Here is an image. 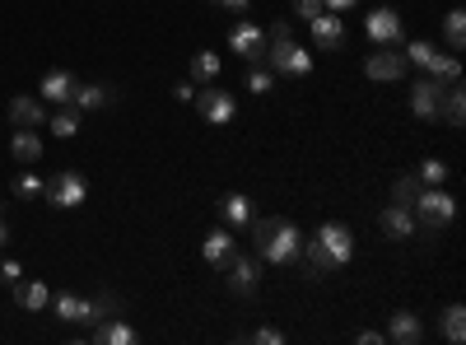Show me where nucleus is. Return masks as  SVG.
Returning <instances> with one entry per match:
<instances>
[{
    "label": "nucleus",
    "mask_w": 466,
    "mask_h": 345,
    "mask_svg": "<svg viewBox=\"0 0 466 345\" xmlns=\"http://www.w3.org/2000/svg\"><path fill=\"white\" fill-rule=\"evenodd\" d=\"M252 248L261 261L270 266H294L299 261V248H303V234L294 219H252Z\"/></svg>",
    "instance_id": "f257e3e1"
},
{
    "label": "nucleus",
    "mask_w": 466,
    "mask_h": 345,
    "mask_svg": "<svg viewBox=\"0 0 466 345\" xmlns=\"http://www.w3.org/2000/svg\"><path fill=\"white\" fill-rule=\"evenodd\" d=\"M410 215H415L420 228H443V224L457 219V201L448 197L443 187H420V197H415Z\"/></svg>",
    "instance_id": "f03ea898"
},
{
    "label": "nucleus",
    "mask_w": 466,
    "mask_h": 345,
    "mask_svg": "<svg viewBox=\"0 0 466 345\" xmlns=\"http://www.w3.org/2000/svg\"><path fill=\"white\" fill-rule=\"evenodd\" d=\"M266 66L276 75H313V52H303L294 37H266Z\"/></svg>",
    "instance_id": "7ed1b4c3"
},
{
    "label": "nucleus",
    "mask_w": 466,
    "mask_h": 345,
    "mask_svg": "<svg viewBox=\"0 0 466 345\" xmlns=\"http://www.w3.org/2000/svg\"><path fill=\"white\" fill-rule=\"evenodd\" d=\"M43 197H47L56 210H75V206H85V201H89V182H85V173L66 168V173L47 178V191H43Z\"/></svg>",
    "instance_id": "20e7f679"
},
{
    "label": "nucleus",
    "mask_w": 466,
    "mask_h": 345,
    "mask_svg": "<svg viewBox=\"0 0 466 345\" xmlns=\"http://www.w3.org/2000/svg\"><path fill=\"white\" fill-rule=\"evenodd\" d=\"M191 103H197V112H201V122H206V127H228V122H233V112H238L233 94H228V89H215V85H201Z\"/></svg>",
    "instance_id": "39448f33"
},
{
    "label": "nucleus",
    "mask_w": 466,
    "mask_h": 345,
    "mask_svg": "<svg viewBox=\"0 0 466 345\" xmlns=\"http://www.w3.org/2000/svg\"><path fill=\"white\" fill-rule=\"evenodd\" d=\"M228 47L238 52L248 66H266V33L252 19H238V24L228 28Z\"/></svg>",
    "instance_id": "423d86ee"
},
{
    "label": "nucleus",
    "mask_w": 466,
    "mask_h": 345,
    "mask_svg": "<svg viewBox=\"0 0 466 345\" xmlns=\"http://www.w3.org/2000/svg\"><path fill=\"white\" fill-rule=\"evenodd\" d=\"M318 243L327 248V257H331L336 271L355 261V234H350V224H340V219H331V224H322V228H318Z\"/></svg>",
    "instance_id": "0eeeda50"
},
{
    "label": "nucleus",
    "mask_w": 466,
    "mask_h": 345,
    "mask_svg": "<svg viewBox=\"0 0 466 345\" xmlns=\"http://www.w3.org/2000/svg\"><path fill=\"white\" fill-rule=\"evenodd\" d=\"M364 33H369L373 47H401V15L392 5H382L364 19Z\"/></svg>",
    "instance_id": "6e6552de"
},
{
    "label": "nucleus",
    "mask_w": 466,
    "mask_h": 345,
    "mask_svg": "<svg viewBox=\"0 0 466 345\" xmlns=\"http://www.w3.org/2000/svg\"><path fill=\"white\" fill-rule=\"evenodd\" d=\"M364 75H369V80H378V85L401 80V75H406L401 47H378V52H369V56H364Z\"/></svg>",
    "instance_id": "1a4fd4ad"
},
{
    "label": "nucleus",
    "mask_w": 466,
    "mask_h": 345,
    "mask_svg": "<svg viewBox=\"0 0 466 345\" xmlns=\"http://www.w3.org/2000/svg\"><path fill=\"white\" fill-rule=\"evenodd\" d=\"M443 89H448V85H439L434 75H424V80H415V85H410V112H415L420 122H439Z\"/></svg>",
    "instance_id": "9d476101"
},
{
    "label": "nucleus",
    "mask_w": 466,
    "mask_h": 345,
    "mask_svg": "<svg viewBox=\"0 0 466 345\" xmlns=\"http://www.w3.org/2000/svg\"><path fill=\"white\" fill-rule=\"evenodd\" d=\"M308 33H313V47H318V52H340V47H345V19L331 15V10H322V15L308 19Z\"/></svg>",
    "instance_id": "9b49d317"
},
{
    "label": "nucleus",
    "mask_w": 466,
    "mask_h": 345,
    "mask_svg": "<svg viewBox=\"0 0 466 345\" xmlns=\"http://www.w3.org/2000/svg\"><path fill=\"white\" fill-rule=\"evenodd\" d=\"M224 271H228V289H233V294H257V285H261V266H257V257L233 252V261L224 266Z\"/></svg>",
    "instance_id": "f8f14e48"
},
{
    "label": "nucleus",
    "mask_w": 466,
    "mask_h": 345,
    "mask_svg": "<svg viewBox=\"0 0 466 345\" xmlns=\"http://www.w3.org/2000/svg\"><path fill=\"white\" fill-rule=\"evenodd\" d=\"M299 266H303V280H327L336 266H331V257H327V248L318 243V234L313 238H303V248H299Z\"/></svg>",
    "instance_id": "ddd939ff"
},
{
    "label": "nucleus",
    "mask_w": 466,
    "mask_h": 345,
    "mask_svg": "<svg viewBox=\"0 0 466 345\" xmlns=\"http://www.w3.org/2000/svg\"><path fill=\"white\" fill-rule=\"evenodd\" d=\"M378 228H382L387 238H397V243H401V238H415V234H420V224H415L410 206H397V201H392V206H387V210L378 215Z\"/></svg>",
    "instance_id": "4468645a"
},
{
    "label": "nucleus",
    "mask_w": 466,
    "mask_h": 345,
    "mask_svg": "<svg viewBox=\"0 0 466 345\" xmlns=\"http://www.w3.org/2000/svg\"><path fill=\"white\" fill-rule=\"evenodd\" d=\"M233 252H238V238H233V228H210L206 243H201V257L215 266V271L233 261Z\"/></svg>",
    "instance_id": "2eb2a0df"
},
{
    "label": "nucleus",
    "mask_w": 466,
    "mask_h": 345,
    "mask_svg": "<svg viewBox=\"0 0 466 345\" xmlns=\"http://www.w3.org/2000/svg\"><path fill=\"white\" fill-rule=\"evenodd\" d=\"M52 309L61 322H98L94 299H80V294H52Z\"/></svg>",
    "instance_id": "dca6fc26"
},
{
    "label": "nucleus",
    "mask_w": 466,
    "mask_h": 345,
    "mask_svg": "<svg viewBox=\"0 0 466 345\" xmlns=\"http://www.w3.org/2000/svg\"><path fill=\"white\" fill-rule=\"evenodd\" d=\"M10 289H15V303H19V309H28V313L52 309V289H47L43 280H24V276H19Z\"/></svg>",
    "instance_id": "f3484780"
},
{
    "label": "nucleus",
    "mask_w": 466,
    "mask_h": 345,
    "mask_svg": "<svg viewBox=\"0 0 466 345\" xmlns=\"http://www.w3.org/2000/svg\"><path fill=\"white\" fill-rule=\"evenodd\" d=\"M94 340L98 345H136V327L122 322V313H112V318H98L94 322Z\"/></svg>",
    "instance_id": "a211bd4d"
},
{
    "label": "nucleus",
    "mask_w": 466,
    "mask_h": 345,
    "mask_svg": "<svg viewBox=\"0 0 466 345\" xmlns=\"http://www.w3.org/2000/svg\"><path fill=\"white\" fill-rule=\"evenodd\" d=\"M75 85H80V80H75L70 70H47L37 89H43V103H70L75 98Z\"/></svg>",
    "instance_id": "6ab92c4d"
},
{
    "label": "nucleus",
    "mask_w": 466,
    "mask_h": 345,
    "mask_svg": "<svg viewBox=\"0 0 466 345\" xmlns=\"http://www.w3.org/2000/svg\"><path fill=\"white\" fill-rule=\"evenodd\" d=\"M387 340H397V345H415L420 336H424V327H420V318L410 313V309H397L392 313V322H387V331H382Z\"/></svg>",
    "instance_id": "aec40b11"
},
{
    "label": "nucleus",
    "mask_w": 466,
    "mask_h": 345,
    "mask_svg": "<svg viewBox=\"0 0 466 345\" xmlns=\"http://www.w3.org/2000/svg\"><path fill=\"white\" fill-rule=\"evenodd\" d=\"M219 210H224L228 228H248V224H252V201L243 197V191H224V197H219Z\"/></svg>",
    "instance_id": "412c9836"
},
{
    "label": "nucleus",
    "mask_w": 466,
    "mask_h": 345,
    "mask_svg": "<svg viewBox=\"0 0 466 345\" xmlns=\"http://www.w3.org/2000/svg\"><path fill=\"white\" fill-rule=\"evenodd\" d=\"M10 122H15V127H43V122H47L43 98H28V94L15 98V103H10Z\"/></svg>",
    "instance_id": "4be33fe9"
},
{
    "label": "nucleus",
    "mask_w": 466,
    "mask_h": 345,
    "mask_svg": "<svg viewBox=\"0 0 466 345\" xmlns=\"http://www.w3.org/2000/svg\"><path fill=\"white\" fill-rule=\"evenodd\" d=\"M10 155H15L19 164H37V159H43V140H37V131H33V127H19V131H15Z\"/></svg>",
    "instance_id": "5701e85b"
},
{
    "label": "nucleus",
    "mask_w": 466,
    "mask_h": 345,
    "mask_svg": "<svg viewBox=\"0 0 466 345\" xmlns=\"http://www.w3.org/2000/svg\"><path fill=\"white\" fill-rule=\"evenodd\" d=\"M116 98V89L112 85H75V107H80V112H94V107H107Z\"/></svg>",
    "instance_id": "b1692460"
},
{
    "label": "nucleus",
    "mask_w": 466,
    "mask_h": 345,
    "mask_svg": "<svg viewBox=\"0 0 466 345\" xmlns=\"http://www.w3.org/2000/svg\"><path fill=\"white\" fill-rule=\"evenodd\" d=\"M439 117H443L448 127H461V122H466V94H461V85H448V89H443Z\"/></svg>",
    "instance_id": "393cba45"
},
{
    "label": "nucleus",
    "mask_w": 466,
    "mask_h": 345,
    "mask_svg": "<svg viewBox=\"0 0 466 345\" xmlns=\"http://www.w3.org/2000/svg\"><path fill=\"white\" fill-rule=\"evenodd\" d=\"M424 70H430L439 85H461V61H457L452 52H434V61L424 66Z\"/></svg>",
    "instance_id": "a878e982"
},
{
    "label": "nucleus",
    "mask_w": 466,
    "mask_h": 345,
    "mask_svg": "<svg viewBox=\"0 0 466 345\" xmlns=\"http://www.w3.org/2000/svg\"><path fill=\"white\" fill-rule=\"evenodd\" d=\"M187 80L215 85V80H219V56H215V52H197V56H191V75H187Z\"/></svg>",
    "instance_id": "bb28decb"
},
{
    "label": "nucleus",
    "mask_w": 466,
    "mask_h": 345,
    "mask_svg": "<svg viewBox=\"0 0 466 345\" xmlns=\"http://www.w3.org/2000/svg\"><path fill=\"white\" fill-rule=\"evenodd\" d=\"M47 127H52V136H61V140H70V136H80V107H66L61 103V112H56V117H47Z\"/></svg>",
    "instance_id": "cd10ccee"
},
{
    "label": "nucleus",
    "mask_w": 466,
    "mask_h": 345,
    "mask_svg": "<svg viewBox=\"0 0 466 345\" xmlns=\"http://www.w3.org/2000/svg\"><path fill=\"white\" fill-rule=\"evenodd\" d=\"M270 85H276V70L270 66H248V75H243L248 94H270Z\"/></svg>",
    "instance_id": "c85d7f7f"
},
{
    "label": "nucleus",
    "mask_w": 466,
    "mask_h": 345,
    "mask_svg": "<svg viewBox=\"0 0 466 345\" xmlns=\"http://www.w3.org/2000/svg\"><path fill=\"white\" fill-rule=\"evenodd\" d=\"M443 37H448V47H452V52H461V43H466V10H448V19H443Z\"/></svg>",
    "instance_id": "c756f323"
},
{
    "label": "nucleus",
    "mask_w": 466,
    "mask_h": 345,
    "mask_svg": "<svg viewBox=\"0 0 466 345\" xmlns=\"http://www.w3.org/2000/svg\"><path fill=\"white\" fill-rule=\"evenodd\" d=\"M420 187H424V182H420L415 173H401V178L392 182V201H397V206H415V197H420Z\"/></svg>",
    "instance_id": "7c9ffc66"
},
{
    "label": "nucleus",
    "mask_w": 466,
    "mask_h": 345,
    "mask_svg": "<svg viewBox=\"0 0 466 345\" xmlns=\"http://www.w3.org/2000/svg\"><path fill=\"white\" fill-rule=\"evenodd\" d=\"M443 336L452 345H461V336H466V309H461V303H452V309L443 313Z\"/></svg>",
    "instance_id": "2f4dec72"
},
{
    "label": "nucleus",
    "mask_w": 466,
    "mask_h": 345,
    "mask_svg": "<svg viewBox=\"0 0 466 345\" xmlns=\"http://www.w3.org/2000/svg\"><path fill=\"white\" fill-rule=\"evenodd\" d=\"M43 191H47V182H43V178H37L33 168L15 178V197H24V201H33V197H43Z\"/></svg>",
    "instance_id": "473e14b6"
},
{
    "label": "nucleus",
    "mask_w": 466,
    "mask_h": 345,
    "mask_svg": "<svg viewBox=\"0 0 466 345\" xmlns=\"http://www.w3.org/2000/svg\"><path fill=\"white\" fill-rule=\"evenodd\" d=\"M434 52H439L434 43L415 37V43H406V52H401V56H406V66H430V61H434Z\"/></svg>",
    "instance_id": "72a5a7b5"
},
{
    "label": "nucleus",
    "mask_w": 466,
    "mask_h": 345,
    "mask_svg": "<svg viewBox=\"0 0 466 345\" xmlns=\"http://www.w3.org/2000/svg\"><path fill=\"white\" fill-rule=\"evenodd\" d=\"M415 178H420L424 187H443V182H448V164H443V159H424Z\"/></svg>",
    "instance_id": "f704fd0d"
},
{
    "label": "nucleus",
    "mask_w": 466,
    "mask_h": 345,
    "mask_svg": "<svg viewBox=\"0 0 466 345\" xmlns=\"http://www.w3.org/2000/svg\"><path fill=\"white\" fill-rule=\"evenodd\" d=\"M94 313H98V318L122 313V299H116V294H98V299H94Z\"/></svg>",
    "instance_id": "c9c22d12"
},
{
    "label": "nucleus",
    "mask_w": 466,
    "mask_h": 345,
    "mask_svg": "<svg viewBox=\"0 0 466 345\" xmlns=\"http://www.w3.org/2000/svg\"><path fill=\"white\" fill-rule=\"evenodd\" d=\"M252 340H257V345H285V331H276V327H252Z\"/></svg>",
    "instance_id": "e433bc0d"
},
{
    "label": "nucleus",
    "mask_w": 466,
    "mask_h": 345,
    "mask_svg": "<svg viewBox=\"0 0 466 345\" xmlns=\"http://www.w3.org/2000/svg\"><path fill=\"white\" fill-rule=\"evenodd\" d=\"M24 276V266L15 261V257H5V261H0V285H15Z\"/></svg>",
    "instance_id": "4c0bfd02"
},
{
    "label": "nucleus",
    "mask_w": 466,
    "mask_h": 345,
    "mask_svg": "<svg viewBox=\"0 0 466 345\" xmlns=\"http://www.w3.org/2000/svg\"><path fill=\"white\" fill-rule=\"evenodd\" d=\"M327 5H322V0H294V15L308 24V19H313V15H322Z\"/></svg>",
    "instance_id": "58836bf2"
},
{
    "label": "nucleus",
    "mask_w": 466,
    "mask_h": 345,
    "mask_svg": "<svg viewBox=\"0 0 466 345\" xmlns=\"http://www.w3.org/2000/svg\"><path fill=\"white\" fill-rule=\"evenodd\" d=\"M197 89H201L197 80H182V85H173V98L177 103H191V98H197Z\"/></svg>",
    "instance_id": "ea45409f"
},
{
    "label": "nucleus",
    "mask_w": 466,
    "mask_h": 345,
    "mask_svg": "<svg viewBox=\"0 0 466 345\" xmlns=\"http://www.w3.org/2000/svg\"><path fill=\"white\" fill-rule=\"evenodd\" d=\"M215 5H224L228 15H248V10H252V0H215Z\"/></svg>",
    "instance_id": "a19ab883"
},
{
    "label": "nucleus",
    "mask_w": 466,
    "mask_h": 345,
    "mask_svg": "<svg viewBox=\"0 0 466 345\" xmlns=\"http://www.w3.org/2000/svg\"><path fill=\"white\" fill-rule=\"evenodd\" d=\"M322 5H327L331 15H345V10H355V5H360V0H322Z\"/></svg>",
    "instance_id": "79ce46f5"
},
{
    "label": "nucleus",
    "mask_w": 466,
    "mask_h": 345,
    "mask_svg": "<svg viewBox=\"0 0 466 345\" xmlns=\"http://www.w3.org/2000/svg\"><path fill=\"white\" fill-rule=\"evenodd\" d=\"M360 345H387L382 331H360Z\"/></svg>",
    "instance_id": "37998d69"
},
{
    "label": "nucleus",
    "mask_w": 466,
    "mask_h": 345,
    "mask_svg": "<svg viewBox=\"0 0 466 345\" xmlns=\"http://www.w3.org/2000/svg\"><path fill=\"white\" fill-rule=\"evenodd\" d=\"M5 243H10V224H5V219H0V248H5Z\"/></svg>",
    "instance_id": "c03bdc74"
}]
</instances>
